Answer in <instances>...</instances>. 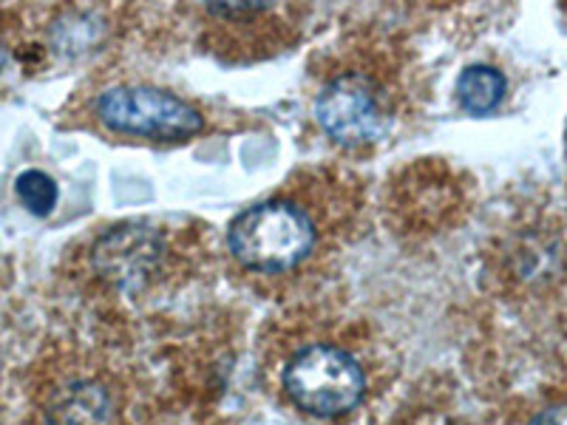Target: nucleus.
<instances>
[{"mask_svg": "<svg viewBox=\"0 0 567 425\" xmlns=\"http://www.w3.org/2000/svg\"><path fill=\"white\" fill-rule=\"evenodd\" d=\"M230 252L247 270H296L316 247V225L310 212L290 201H261L247 207L227 230Z\"/></svg>", "mask_w": 567, "mask_h": 425, "instance_id": "obj_1", "label": "nucleus"}, {"mask_svg": "<svg viewBox=\"0 0 567 425\" xmlns=\"http://www.w3.org/2000/svg\"><path fill=\"white\" fill-rule=\"evenodd\" d=\"M284 392L312 417H341L363 400L367 377L347 349L310 343L284 366Z\"/></svg>", "mask_w": 567, "mask_h": 425, "instance_id": "obj_2", "label": "nucleus"}, {"mask_svg": "<svg viewBox=\"0 0 567 425\" xmlns=\"http://www.w3.org/2000/svg\"><path fill=\"white\" fill-rule=\"evenodd\" d=\"M97 116L116 134L151 136V139H187L199 134L205 120L194 105L168 91L148 85H120L100 94Z\"/></svg>", "mask_w": 567, "mask_h": 425, "instance_id": "obj_3", "label": "nucleus"}, {"mask_svg": "<svg viewBox=\"0 0 567 425\" xmlns=\"http://www.w3.org/2000/svg\"><path fill=\"white\" fill-rule=\"evenodd\" d=\"M321 128L341 145H367L386 128V97L381 85L361 71H347L329 80L316 100Z\"/></svg>", "mask_w": 567, "mask_h": 425, "instance_id": "obj_4", "label": "nucleus"}, {"mask_svg": "<svg viewBox=\"0 0 567 425\" xmlns=\"http://www.w3.org/2000/svg\"><path fill=\"white\" fill-rule=\"evenodd\" d=\"M162 256V239L142 225H123L100 236L94 245V267L100 276L111 278L120 287L154 276V267Z\"/></svg>", "mask_w": 567, "mask_h": 425, "instance_id": "obj_5", "label": "nucleus"}, {"mask_svg": "<svg viewBox=\"0 0 567 425\" xmlns=\"http://www.w3.org/2000/svg\"><path fill=\"white\" fill-rule=\"evenodd\" d=\"M114 403L111 394L94 381H74L60 388L45 412L49 425H109Z\"/></svg>", "mask_w": 567, "mask_h": 425, "instance_id": "obj_6", "label": "nucleus"}, {"mask_svg": "<svg viewBox=\"0 0 567 425\" xmlns=\"http://www.w3.org/2000/svg\"><path fill=\"white\" fill-rule=\"evenodd\" d=\"M460 103L471 114H491L505 97V77L491 65H471L460 74Z\"/></svg>", "mask_w": 567, "mask_h": 425, "instance_id": "obj_7", "label": "nucleus"}, {"mask_svg": "<svg viewBox=\"0 0 567 425\" xmlns=\"http://www.w3.org/2000/svg\"><path fill=\"white\" fill-rule=\"evenodd\" d=\"M14 194H18V201L27 207L32 216H40L45 219L49 212L58 207V182L52 179L43 170H23L14 182Z\"/></svg>", "mask_w": 567, "mask_h": 425, "instance_id": "obj_8", "label": "nucleus"}, {"mask_svg": "<svg viewBox=\"0 0 567 425\" xmlns=\"http://www.w3.org/2000/svg\"><path fill=\"white\" fill-rule=\"evenodd\" d=\"M528 425H567V406L545 408V412L536 414Z\"/></svg>", "mask_w": 567, "mask_h": 425, "instance_id": "obj_9", "label": "nucleus"}, {"mask_svg": "<svg viewBox=\"0 0 567 425\" xmlns=\"http://www.w3.org/2000/svg\"><path fill=\"white\" fill-rule=\"evenodd\" d=\"M7 63H9V49H7V40L0 38V71L7 69Z\"/></svg>", "mask_w": 567, "mask_h": 425, "instance_id": "obj_10", "label": "nucleus"}]
</instances>
